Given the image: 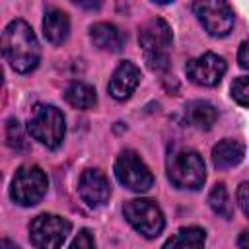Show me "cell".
I'll return each instance as SVG.
<instances>
[{"mask_svg":"<svg viewBox=\"0 0 249 249\" xmlns=\"http://www.w3.org/2000/svg\"><path fill=\"white\" fill-rule=\"evenodd\" d=\"M185 119L191 126L198 128V130H210L212 124L218 119V111L210 101L204 99H195L191 103H187L185 107Z\"/></svg>","mask_w":249,"mask_h":249,"instance_id":"15","label":"cell"},{"mask_svg":"<svg viewBox=\"0 0 249 249\" xmlns=\"http://www.w3.org/2000/svg\"><path fill=\"white\" fill-rule=\"evenodd\" d=\"M206 241V231L196 226L181 228L173 237H169L163 247H181V249H198Z\"/></svg>","mask_w":249,"mask_h":249,"instance_id":"18","label":"cell"},{"mask_svg":"<svg viewBox=\"0 0 249 249\" xmlns=\"http://www.w3.org/2000/svg\"><path fill=\"white\" fill-rule=\"evenodd\" d=\"M231 97L239 105L249 107V76H239L231 82Z\"/></svg>","mask_w":249,"mask_h":249,"instance_id":"21","label":"cell"},{"mask_svg":"<svg viewBox=\"0 0 249 249\" xmlns=\"http://www.w3.org/2000/svg\"><path fill=\"white\" fill-rule=\"evenodd\" d=\"M70 230H72V224L66 218L45 212L31 220L29 241L39 249H56L66 241Z\"/></svg>","mask_w":249,"mask_h":249,"instance_id":"7","label":"cell"},{"mask_svg":"<svg viewBox=\"0 0 249 249\" xmlns=\"http://www.w3.org/2000/svg\"><path fill=\"white\" fill-rule=\"evenodd\" d=\"M237 62L243 70H249V39L243 41L239 45V51H237Z\"/></svg>","mask_w":249,"mask_h":249,"instance_id":"24","label":"cell"},{"mask_svg":"<svg viewBox=\"0 0 249 249\" xmlns=\"http://www.w3.org/2000/svg\"><path fill=\"white\" fill-rule=\"evenodd\" d=\"M156 4H169V2H173V0H154Z\"/></svg>","mask_w":249,"mask_h":249,"instance_id":"27","label":"cell"},{"mask_svg":"<svg viewBox=\"0 0 249 249\" xmlns=\"http://www.w3.org/2000/svg\"><path fill=\"white\" fill-rule=\"evenodd\" d=\"M64 99L74 109H91L97 103L95 89L89 84H84V82H72L64 89Z\"/></svg>","mask_w":249,"mask_h":249,"instance_id":"17","label":"cell"},{"mask_svg":"<svg viewBox=\"0 0 249 249\" xmlns=\"http://www.w3.org/2000/svg\"><path fill=\"white\" fill-rule=\"evenodd\" d=\"M115 177L134 193H146L154 185V175L134 150H123L115 160Z\"/></svg>","mask_w":249,"mask_h":249,"instance_id":"8","label":"cell"},{"mask_svg":"<svg viewBox=\"0 0 249 249\" xmlns=\"http://www.w3.org/2000/svg\"><path fill=\"white\" fill-rule=\"evenodd\" d=\"M237 204L243 210V214L249 218V181H243L237 187Z\"/></svg>","mask_w":249,"mask_h":249,"instance_id":"23","label":"cell"},{"mask_svg":"<svg viewBox=\"0 0 249 249\" xmlns=\"http://www.w3.org/2000/svg\"><path fill=\"white\" fill-rule=\"evenodd\" d=\"M78 193H80V198L88 206L97 208V206H103L109 200V196H111V185H109L107 177L99 169H86L80 175Z\"/></svg>","mask_w":249,"mask_h":249,"instance_id":"11","label":"cell"},{"mask_svg":"<svg viewBox=\"0 0 249 249\" xmlns=\"http://www.w3.org/2000/svg\"><path fill=\"white\" fill-rule=\"evenodd\" d=\"M138 82H140L138 66L132 64L130 60H124L115 68L113 76L109 78V86H107L109 95L113 99H117V101H124V99H128L132 95V91L136 89Z\"/></svg>","mask_w":249,"mask_h":249,"instance_id":"12","label":"cell"},{"mask_svg":"<svg viewBox=\"0 0 249 249\" xmlns=\"http://www.w3.org/2000/svg\"><path fill=\"white\" fill-rule=\"evenodd\" d=\"M89 39L101 51L119 53L123 49V35L113 23H105V21L93 23L89 27Z\"/></svg>","mask_w":249,"mask_h":249,"instance_id":"16","label":"cell"},{"mask_svg":"<svg viewBox=\"0 0 249 249\" xmlns=\"http://www.w3.org/2000/svg\"><path fill=\"white\" fill-rule=\"evenodd\" d=\"M193 12L212 37H226L233 27V10L226 0H193Z\"/></svg>","mask_w":249,"mask_h":249,"instance_id":"9","label":"cell"},{"mask_svg":"<svg viewBox=\"0 0 249 249\" xmlns=\"http://www.w3.org/2000/svg\"><path fill=\"white\" fill-rule=\"evenodd\" d=\"M208 204L210 208L214 210V214L222 216V218H231L233 214V206H231V200H230V195H228V189L224 183H216L210 193H208Z\"/></svg>","mask_w":249,"mask_h":249,"instance_id":"19","label":"cell"},{"mask_svg":"<svg viewBox=\"0 0 249 249\" xmlns=\"http://www.w3.org/2000/svg\"><path fill=\"white\" fill-rule=\"evenodd\" d=\"M245 156V146L239 140L224 138L212 148V161L218 169H228L237 165Z\"/></svg>","mask_w":249,"mask_h":249,"instance_id":"14","label":"cell"},{"mask_svg":"<svg viewBox=\"0 0 249 249\" xmlns=\"http://www.w3.org/2000/svg\"><path fill=\"white\" fill-rule=\"evenodd\" d=\"M237 247H243V249H249V230H245L239 239H237Z\"/></svg>","mask_w":249,"mask_h":249,"instance_id":"26","label":"cell"},{"mask_svg":"<svg viewBox=\"0 0 249 249\" xmlns=\"http://www.w3.org/2000/svg\"><path fill=\"white\" fill-rule=\"evenodd\" d=\"M27 132L43 146L58 148L66 132L64 115L54 105L39 103L33 107V113L27 121Z\"/></svg>","mask_w":249,"mask_h":249,"instance_id":"4","label":"cell"},{"mask_svg":"<svg viewBox=\"0 0 249 249\" xmlns=\"http://www.w3.org/2000/svg\"><path fill=\"white\" fill-rule=\"evenodd\" d=\"M226 60L214 53H204L196 58H191L185 64V74L187 78L196 84V86H204V88H212L218 86L220 80L226 74Z\"/></svg>","mask_w":249,"mask_h":249,"instance_id":"10","label":"cell"},{"mask_svg":"<svg viewBox=\"0 0 249 249\" xmlns=\"http://www.w3.org/2000/svg\"><path fill=\"white\" fill-rule=\"evenodd\" d=\"M2 53L8 64L19 74H27L37 68L41 47L33 29L23 19H14L6 25L2 33Z\"/></svg>","mask_w":249,"mask_h":249,"instance_id":"1","label":"cell"},{"mask_svg":"<svg viewBox=\"0 0 249 249\" xmlns=\"http://www.w3.org/2000/svg\"><path fill=\"white\" fill-rule=\"evenodd\" d=\"M171 29L161 18L148 19L138 31V43L142 47L146 64L154 72H163L169 68V49H171Z\"/></svg>","mask_w":249,"mask_h":249,"instance_id":"2","label":"cell"},{"mask_svg":"<svg viewBox=\"0 0 249 249\" xmlns=\"http://www.w3.org/2000/svg\"><path fill=\"white\" fill-rule=\"evenodd\" d=\"M167 177L177 189L198 191L206 179L204 161L198 152L181 148L167 156Z\"/></svg>","mask_w":249,"mask_h":249,"instance_id":"3","label":"cell"},{"mask_svg":"<svg viewBox=\"0 0 249 249\" xmlns=\"http://www.w3.org/2000/svg\"><path fill=\"white\" fill-rule=\"evenodd\" d=\"M49 179L39 165H23L16 171L10 196L19 206H35L47 193Z\"/></svg>","mask_w":249,"mask_h":249,"instance_id":"6","label":"cell"},{"mask_svg":"<svg viewBox=\"0 0 249 249\" xmlns=\"http://www.w3.org/2000/svg\"><path fill=\"white\" fill-rule=\"evenodd\" d=\"M6 140H8V146L16 152L19 150H25V140H23V134H21V126L16 119H10L6 123Z\"/></svg>","mask_w":249,"mask_h":249,"instance_id":"20","label":"cell"},{"mask_svg":"<svg viewBox=\"0 0 249 249\" xmlns=\"http://www.w3.org/2000/svg\"><path fill=\"white\" fill-rule=\"evenodd\" d=\"M68 31H70L68 16L58 8H49L43 18V33H45L47 41L53 45H60L66 41Z\"/></svg>","mask_w":249,"mask_h":249,"instance_id":"13","label":"cell"},{"mask_svg":"<svg viewBox=\"0 0 249 249\" xmlns=\"http://www.w3.org/2000/svg\"><path fill=\"white\" fill-rule=\"evenodd\" d=\"M124 220L146 239L158 237L165 228V218L156 200L150 198H132L123 206Z\"/></svg>","mask_w":249,"mask_h":249,"instance_id":"5","label":"cell"},{"mask_svg":"<svg viewBox=\"0 0 249 249\" xmlns=\"http://www.w3.org/2000/svg\"><path fill=\"white\" fill-rule=\"evenodd\" d=\"M72 2L78 4V6L84 8V10H97L103 0H72Z\"/></svg>","mask_w":249,"mask_h":249,"instance_id":"25","label":"cell"},{"mask_svg":"<svg viewBox=\"0 0 249 249\" xmlns=\"http://www.w3.org/2000/svg\"><path fill=\"white\" fill-rule=\"evenodd\" d=\"M70 247H72V249H93V247H95V239H93V235L89 233V230H82V231L74 237V241L70 243Z\"/></svg>","mask_w":249,"mask_h":249,"instance_id":"22","label":"cell"}]
</instances>
